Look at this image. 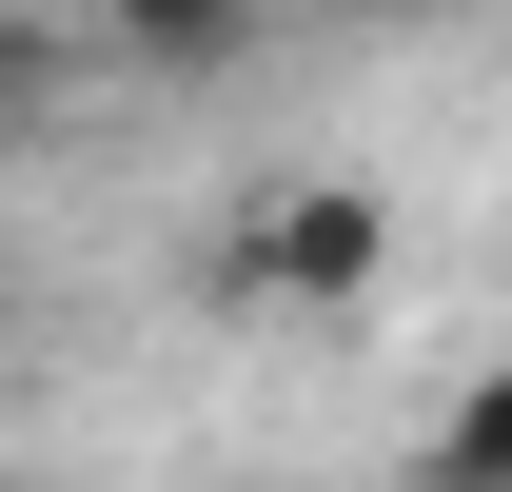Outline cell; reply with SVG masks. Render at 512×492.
<instances>
[{
    "label": "cell",
    "instance_id": "cell-1",
    "mask_svg": "<svg viewBox=\"0 0 512 492\" xmlns=\"http://www.w3.org/2000/svg\"><path fill=\"white\" fill-rule=\"evenodd\" d=\"M375 276H394V197L375 178H276L237 237H217V296L237 315H355Z\"/></svg>",
    "mask_w": 512,
    "mask_h": 492
},
{
    "label": "cell",
    "instance_id": "cell-2",
    "mask_svg": "<svg viewBox=\"0 0 512 492\" xmlns=\"http://www.w3.org/2000/svg\"><path fill=\"white\" fill-rule=\"evenodd\" d=\"M414 492H512V374H473V394L414 433Z\"/></svg>",
    "mask_w": 512,
    "mask_h": 492
},
{
    "label": "cell",
    "instance_id": "cell-3",
    "mask_svg": "<svg viewBox=\"0 0 512 492\" xmlns=\"http://www.w3.org/2000/svg\"><path fill=\"white\" fill-rule=\"evenodd\" d=\"M237 20H256V0H138L119 40H138V60H217V40H237Z\"/></svg>",
    "mask_w": 512,
    "mask_h": 492
},
{
    "label": "cell",
    "instance_id": "cell-4",
    "mask_svg": "<svg viewBox=\"0 0 512 492\" xmlns=\"http://www.w3.org/2000/svg\"><path fill=\"white\" fill-rule=\"evenodd\" d=\"M0 492H60V473H0Z\"/></svg>",
    "mask_w": 512,
    "mask_h": 492
}]
</instances>
